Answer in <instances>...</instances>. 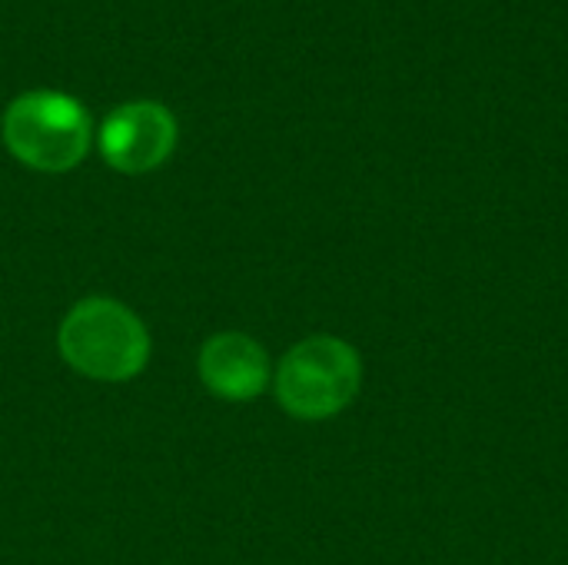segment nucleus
I'll list each match as a JSON object with an SVG mask.
<instances>
[{
    "label": "nucleus",
    "mask_w": 568,
    "mask_h": 565,
    "mask_svg": "<svg viewBox=\"0 0 568 565\" xmlns=\"http://www.w3.org/2000/svg\"><path fill=\"white\" fill-rule=\"evenodd\" d=\"M100 153L120 173H150L163 167L176 147V120L156 100L120 103L100 127Z\"/></svg>",
    "instance_id": "4"
},
{
    "label": "nucleus",
    "mask_w": 568,
    "mask_h": 565,
    "mask_svg": "<svg viewBox=\"0 0 568 565\" xmlns=\"http://www.w3.org/2000/svg\"><path fill=\"white\" fill-rule=\"evenodd\" d=\"M57 350L73 373L93 383H130L150 363V333L126 303L83 296L60 320Z\"/></svg>",
    "instance_id": "1"
},
{
    "label": "nucleus",
    "mask_w": 568,
    "mask_h": 565,
    "mask_svg": "<svg viewBox=\"0 0 568 565\" xmlns=\"http://www.w3.org/2000/svg\"><path fill=\"white\" fill-rule=\"evenodd\" d=\"M196 370L203 386L226 403H250L273 380L266 350L246 333L210 336L200 350Z\"/></svg>",
    "instance_id": "5"
},
{
    "label": "nucleus",
    "mask_w": 568,
    "mask_h": 565,
    "mask_svg": "<svg viewBox=\"0 0 568 565\" xmlns=\"http://www.w3.org/2000/svg\"><path fill=\"white\" fill-rule=\"evenodd\" d=\"M363 386V360L339 336H306L273 373L276 403L303 423L339 416Z\"/></svg>",
    "instance_id": "3"
},
{
    "label": "nucleus",
    "mask_w": 568,
    "mask_h": 565,
    "mask_svg": "<svg viewBox=\"0 0 568 565\" xmlns=\"http://www.w3.org/2000/svg\"><path fill=\"white\" fill-rule=\"evenodd\" d=\"M0 137L23 167L40 173H67L87 157L93 127L83 103L70 93L27 90L7 103Z\"/></svg>",
    "instance_id": "2"
}]
</instances>
